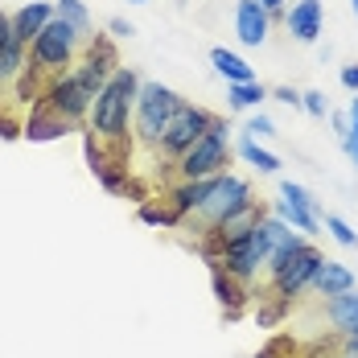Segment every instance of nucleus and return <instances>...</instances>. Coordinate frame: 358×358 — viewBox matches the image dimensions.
Here are the masks:
<instances>
[{
    "label": "nucleus",
    "instance_id": "1",
    "mask_svg": "<svg viewBox=\"0 0 358 358\" xmlns=\"http://www.w3.org/2000/svg\"><path fill=\"white\" fill-rule=\"evenodd\" d=\"M141 83H144V78L132 71V66H115V74L103 83V91L95 95L91 115H87L91 132H95L103 144H111V161H115V165H124L128 124H132V115H136V95H141Z\"/></svg>",
    "mask_w": 358,
    "mask_h": 358
},
{
    "label": "nucleus",
    "instance_id": "2",
    "mask_svg": "<svg viewBox=\"0 0 358 358\" xmlns=\"http://www.w3.org/2000/svg\"><path fill=\"white\" fill-rule=\"evenodd\" d=\"M78 45H87V37L78 34L74 25H66L62 17H54L41 34L34 37V45H29V71H37L41 78H58V74H66L78 62Z\"/></svg>",
    "mask_w": 358,
    "mask_h": 358
},
{
    "label": "nucleus",
    "instance_id": "3",
    "mask_svg": "<svg viewBox=\"0 0 358 358\" xmlns=\"http://www.w3.org/2000/svg\"><path fill=\"white\" fill-rule=\"evenodd\" d=\"M173 165H178V178H189V181L227 173V165H231V128H227V120L215 115L210 132L194 144L189 152H181Z\"/></svg>",
    "mask_w": 358,
    "mask_h": 358
},
{
    "label": "nucleus",
    "instance_id": "4",
    "mask_svg": "<svg viewBox=\"0 0 358 358\" xmlns=\"http://www.w3.org/2000/svg\"><path fill=\"white\" fill-rule=\"evenodd\" d=\"M181 108V95L161 87V83H141V95H136V115H132V128L144 144H157L169 115Z\"/></svg>",
    "mask_w": 358,
    "mask_h": 358
},
{
    "label": "nucleus",
    "instance_id": "5",
    "mask_svg": "<svg viewBox=\"0 0 358 358\" xmlns=\"http://www.w3.org/2000/svg\"><path fill=\"white\" fill-rule=\"evenodd\" d=\"M210 124H215V115L206 108H194V103H181L173 115H169V124H165V132H161V141L152 144L161 157H169V161H178L181 152H189L194 144L202 141L206 132H210Z\"/></svg>",
    "mask_w": 358,
    "mask_h": 358
},
{
    "label": "nucleus",
    "instance_id": "6",
    "mask_svg": "<svg viewBox=\"0 0 358 358\" xmlns=\"http://www.w3.org/2000/svg\"><path fill=\"white\" fill-rule=\"evenodd\" d=\"M248 202H255V194H251V185L239 178V173L227 169V173L210 178V194H206V202L198 206L202 231H206V227H218V222H227L235 210H243Z\"/></svg>",
    "mask_w": 358,
    "mask_h": 358
},
{
    "label": "nucleus",
    "instance_id": "7",
    "mask_svg": "<svg viewBox=\"0 0 358 358\" xmlns=\"http://www.w3.org/2000/svg\"><path fill=\"white\" fill-rule=\"evenodd\" d=\"M322 259H325V255L313 248V243H305L301 251H292L285 264L272 272V292L292 301L296 292H305V288L313 285V272H317V264H322Z\"/></svg>",
    "mask_w": 358,
    "mask_h": 358
},
{
    "label": "nucleus",
    "instance_id": "8",
    "mask_svg": "<svg viewBox=\"0 0 358 358\" xmlns=\"http://www.w3.org/2000/svg\"><path fill=\"white\" fill-rule=\"evenodd\" d=\"M235 34L243 45H264L272 34V13L259 4V0H235Z\"/></svg>",
    "mask_w": 358,
    "mask_h": 358
},
{
    "label": "nucleus",
    "instance_id": "9",
    "mask_svg": "<svg viewBox=\"0 0 358 358\" xmlns=\"http://www.w3.org/2000/svg\"><path fill=\"white\" fill-rule=\"evenodd\" d=\"M54 21V4L50 0H29V4H21L17 13H13V41H21L25 50L34 45V37L45 29Z\"/></svg>",
    "mask_w": 358,
    "mask_h": 358
},
{
    "label": "nucleus",
    "instance_id": "10",
    "mask_svg": "<svg viewBox=\"0 0 358 358\" xmlns=\"http://www.w3.org/2000/svg\"><path fill=\"white\" fill-rule=\"evenodd\" d=\"M71 128H74L71 120H62V115H58L54 108L37 103L34 115H29V120L21 124V136H25L29 144H45V141H62V136H66Z\"/></svg>",
    "mask_w": 358,
    "mask_h": 358
},
{
    "label": "nucleus",
    "instance_id": "11",
    "mask_svg": "<svg viewBox=\"0 0 358 358\" xmlns=\"http://www.w3.org/2000/svg\"><path fill=\"white\" fill-rule=\"evenodd\" d=\"M322 0H296L292 8H288V17H285V25H288V34L296 37V41H317L322 37Z\"/></svg>",
    "mask_w": 358,
    "mask_h": 358
},
{
    "label": "nucleus",
    "instance_id": "12",
    "mask_svg": "<svg viewBox=\"0 0 358 358\" xmlns=\"http://www.w3.org/2000/svg\"><path fill=\"white\" fill-rule=\"evenodd\" d=\"M313 292H317V296H325V301H329V296H342V292H350V288H355V272H350V268H346V264H338V259H322V264H317V272H313Z\"/></svg>",
    "mask_w": 358,
    "mask_h": 358
},
{
    "label": "nucleus",
    "instance_id": "13",
    "mask_svg": "<svg viewBox=\"0 0 358 358\" xmlns=\"http://www.w3.org/2000/svg\"><path fill=\"white\" fill-rule=\"evenodd\" d=\"M210 285H215V301L222 305V313H227V322H235V317L243 313V301H248V285H243L239 276H231L227 268H215V276H210Z\"/></svg>",
    "mask_w": 358,
    "mask_h": 358
},
{
    "label": "nucleus",
    "instance_id": "14",
    "mask_svg": "<svg viewBox=\"0 0 358 358\" xmlns=\"http://www.w3.org/2000/svg\"><path fill=\"white\" fill-rule=\"evenodd\" d=\"M325 317H329V325H334L342 338L358 334V292L355 288L342 292V296H329V301H325Z\"/></svg>",
    "mask_w": 358,
    "mask_h": 358
},
{
    "label": "nucleus",
    "instance_id": "15",
    "mask_svg": "<svg viewBox=\"0 0 358 358\" xmlns=\"http://www.w3.org/2000/svg\"><path fill=\"white\" fill-rule=\"evenodd\" d=\"M210 66H215L227 83H255L251 62L248 58H239L235 50H227V45H215V50H210Z\"/></svg>",
    "mask_w": 358,
    "mask_h": 358
},
{
    "label": "nucleus",
    "instance_id": "16",
    "mask_svg": "<svg viewBox=\"0 0 358 358\" xmlns=\"http://www.w3.org/2000/svg\"><path fill=\"white\" fill-rule=\"evenodd\" d=\"M276 215L285 218L292 231H301V235H317V215L309 210V206H301V202H292L280 194V202H276Z\"/></svg>",
    "mask_w": 358,
    "mask_h": 358
},
{
    "label": "nucleus",
    "instance_id": "17",
    "mask_svg": "<svg viewBox=\"0 0 358 358\" xmlns=\"http://www.w3.org/2000/svg\"><path fill=\"white\" fill-rule=\"evenodd\" d=\"M227 99L235 111H248V108H259L268 99V87L255 78V83H227Z\"/></svg>",
    "mask_w": 358,
    "mask_h": 358
},
{
    "label": "nucleus",
    "instance_id": "18",
    "mask_svg": "<svg viewBox=\"0 0 358 358\" xmlns=\"http://www.w3.org/2000/svg\"><path fill=\"white\" fill-rule=\"evenodd\" d=\"M239 157L248 161L251 169H259V173H276V169H280V157H272L268 148H259V141L248 136V132H243V141H239Z\"/></svg>",
    "mask_w": 358,
    "mask_h": 358
},
{
    "label": "nucleus",
    "instance_id": "19",
    "mask_svg": "<svg viewBox=\"0 0 358 358\" xmlns=\"http://www.w3.org/2000/svg\"><path fill=\"white\" fill-rule=\"evenodd\" d=\"M54 17H62L66 25H74L87 41L95 37V34H91V13H87V4H83V0H54Z\"/></svg>",
    "mask_w": 358,
    "mask_h": 358
},
{
    "label": "nucleus",
    "instance_id": "20",
    "mask_svg": "<svg viewBox=\"0 0 358 358\" xmlns=\"http://www.w3.org/2000/svg\"><path fill=\"white\" fill-rule=\"evenodd\" d=\"M25 74V45L21 41H4L0 45V83H13Z\"/></svg>",
    "mask_w": 358,
    "mask_h": 358
},
{
    "label": "nucleus",
    "instance_id": "21",
    "mask_svg": "<svg viewBox=\"0 0 358 358\" xmlns=\"http://www.w3.org/2000/svg\"><path fill=\"white\" fill-rule=\"evenodd\" d=\"M288 305H292L288 296H276V292H272V301L255 309V322H259V329H272V325H276V322L288 313Z\"/></svg>",
    "mask_w": 358,
    "mask_h": 358
},
{
    "label": "nucleus",
    "instance_id": "22",
    "mask_svg": "<svg viewBox=\"0 0 358 358\" xmlns=\"http://www.w3.org/2000/svg\"><path fill=\"white\" fill-rule=\"evenodd\" d=\"M280 194H285V198H292V202H301V206H309L313 215L322 218V206H317V198H313L305 185H296V181H280Z\"/></svg>",
    "mask_w": 358,
    "mask_h": 358
},
{
    "label": "nucleus",
    "instance_id": "23",
    "mask_svg": "<svg viewBox=\"0 0 358 358\" xmlns=\"http://www.w3.org/2000/svg\"><path fill=\"white\" fill-rule=\"evenodd\" d=\"M325 227H329V235L342 243V248H358V235L350 231V222L346 218H338V215H325Z\"/></svg>",
    "mask_w": 358,
    "mask_h": 358
},
{
    "label": "nucleus",
    "instance_id": "24",
    "mask_svg": "<svg viewBox=\"0 0 358 358\" xmlns=\"http://www.w3.org/2000/svg\"><path fill=\"white\" fill-rule=\"evenodd\" d=\"M301 108L309 111V115H317V120H322L325 111H329V103H325L322 91H305V95H301Z\"/></svg>",
    "mask_w": 358,
    "mask_h": 358
},
{
    "label": "nucleus",
    "instance_id": "25",
    "mask_svg": "<svg viewBox=\"0 0 358 358\" xmlns=\"http://www.w3.org/2000/svg\"><path fill=\"white\" fill-rule=\"evenodd\" d=\"M248 136H255V141H264V136H276V124L268 120V115H255L248 124Z\"/></svg>",
    "mask_w": 358,
    "mask_h": 358
},
{
    "label": "nucleus",
    "instance_id": "26",
    "mask_svg": "<svg viewBox=\"0 0 358 358\" xmlns=\"http://www.w3.org/2000/svg\"><path fill=\"white\" fill-rule=\"evenodd\" d=\"M108 29H111V37H132V34H136V25H132V21H124V17H111Z\"/></svg>",
    "mask_w": 358,
    "mask_h": 358
},
{
    "label": "nucleus",
    "instance_id": "27",
    "mask_svg": "<svg viewBox=\"0 0 358 358\" xmlns=\"http://www.w3.org/2000/svg\"><path fill=\"white\" fill-rule=\"evenodd\" d=\"M346 148H355L358 144V95H355V103H350V132H346Z\"/></svg>",
    "mask_w": 358,
    "mask_h": 358
},
{
    "label": "nucleus",
    "instance_id": "28",
    "mask_svg": "<svg viewBox=\"0 0 358 358\" xmlns=\"http://www.w3.org/2000/svg\"><path fill=\"white\" fill-rule=\"evenodd\" d=\"M272 99H280V103H288V108H301V95H296L292 87H276V91H272Z\"/></svg>",
    "mask_w": 358,
    "mask_h": 358
},
{
    "label": "nucleus",
    "instance_id": "29",
    "mask_svg": "<svg viewBox=\"0 0 358 358\" xmlns=\"http://www.w3.org/2000/svg\"><path fill=\"white\" fill-rule=\"evenodd\" d=\"M342 87L358 95V62H355V66H342Z\"/></svg>",
    "mask_w": 358,
    "mask_h": 358
},
{
    "label": "nucleus",
    "instance_id": "30",
    "mask_svg": "<svg viewBox=\"0 0 358 358\" xmlns=\"http://www.w3.org/2000/svg\"><path fill=\"white\" fill-rule=\"evenodd\" d=\"M0 136H4V141H17V136H21V124H13L8 115H0Z\"/></svg>",
    "mask_w": 358,
    "mask_h": 358
},
{
    "label": "nucleus",
    "instance_id": "31",
    "mask_svg": "<svg viewBox=\"0 0 358 358\" xmlns=\"http://www.w3.org/2000/svg\"><path fill=\"white\" fill-rule=\"evenodd\" d=\"M4 41H13V13L0 8V45H4Z\"/></svg>",
    "mask_w": 358,
    "mask_h": 358
},
{
    "label": "nucleus",
    "instance_id": "32",
    "mask_svg": "<svg viewBox=\"0 0 358 358\" xmlns=\"http://www.w3.org/2000/svg\"><path fill=\"white\" fill-rule=\"evenodd\" d=\"M259 4H264V8H268V13H272V17H276V13H280V8H285L288 0H259Z\"/></svg>",
    "mask_w": 358,
    "mask_h": 358
},
{
    "label": "nucleus",
    "instance_id": "33",
    "mask_svg": "<svg viewBox=\"0 0 358 358\" xmlns=\"http://www.w3.org/2000/svg\"><path fill=\"white\" fill-rule=\"evenodd\" d=\"M346 355L358 358V334H350V338H346Z\"/></svg>",
    "mask_w": 358,
    "mask_h": 358
},
{
    "label": "nucleus",
    "instance_id": "34",
    "mask_svg": "<svg viewBox=\"0 0 358 358\" xmlns=\"http://www.w3.org/2000/svg\"><path fill=\"white\" fill-rule=\"evenodd\" d=\"M346 152H350V161L358 165V144H355V148H346Z\"/></svg>",
    "mask_w": 358,
    "mask_h": 358
},
{
    "label": "nucleus",
    "instance_id": "35",
    "mask_svg": "<svg viewBox=\"0 0 358 358\" xmlns=\"http://www.w3.org/2000/svg\"><path fill=\"white\" fill-rule=\"evenodd\" d=\"M132 4H148V0H132Z\"/></svg>",
    "mask_w": 358,
    "mask_h": 358
},
{
    "label": "nucleus",
    "instance_id": "36",
    "mask_svg": "<svg viewBox=\"0 0 358 358\" xmlns=\"http://www.w3.org/2000/svg\"><path fill=\"white\" fill-rule=\"evenodd\" d=\"M350 4H355V13H358V0H350Z\"/></svg>",
    "mask_w": 358,
    "mask_h": 358
},
{
    "label": "nucleus",
    "instance_id": "37",
    "mask_svg": "<svg viewBox=\"0 0 358 358\" xmlns=\"http://www.w3.org/2000/svg\"><path fill=\"white\" fill-rule=\"evenodd\" d=\"M338 358H355V355H338Z\"/></svg>",
    "mask_w": 358,
    "mask_h": 358
}]
</instances>
